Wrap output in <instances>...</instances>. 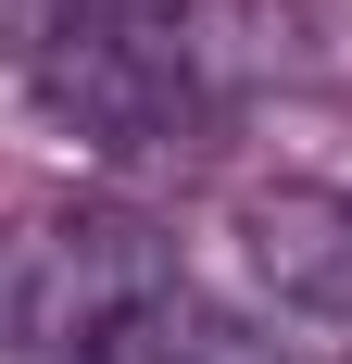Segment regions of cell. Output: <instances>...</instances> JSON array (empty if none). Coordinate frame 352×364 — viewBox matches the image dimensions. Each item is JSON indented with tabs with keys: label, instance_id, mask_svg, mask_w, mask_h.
<instances>
[{
	"label": "cell",
	"instance_id": "6da1fadb",
	"mask_svg": "<svg viewBox=\"0 0 352 364\" xmlns=\"http://www.w3.org/2000/svg\"><path fill=\"white\" fill-rule=\"evenodd\" d=\"M13 75L88 151H164L227 88V50L202 38V0H26Z\"/></svg>",
	"mask_w": 352,
	"mask_h": 364
},
{
	"label": "cell",
	"instance_id": "7a4b0ae2",
	"mask_svg": "<svg viewBox=\"0 0 352 364\" xmlns=\"http://www.w3.org/2000/svg\"><path fill=\"white\" fill-rule=\"evenodd\" d=\"M176 289L164 226L101 214V201H38L0 226V339L13 352H88L113 314Z\"/></svg>",
	"mask_w": 352,
	"mask_h": 364
},
{
	"label": "cell",
	"instance_id": "3957f363",
	"mask_svg": "<svg viewBox=\"0 0 352 364\" xmlns=\"http://www.w3.org/2000/svg\"><path fill=\"white\" fill-rule=\"evenodd\" d=\"M239 264L289 301V314L352 327V188H327V176L239 188Z\"/></svg>",
	"mask_w": 352,
	"mask_h": 364
},
{
	"label": "cell",
	"instance_id": "277c9868",
	"mask_svg": "<svg viewBox=\"0 0 352 364\" xmlns=\"http://www.w3.org/2000/svg\"><path fill=\"white\" fill-rule=\"evenodd\" d=\"M88 364H289L264 327H239V314H214L189 277H176L164 301H139V314H113L101 339H88Z\"/></svg>",
	"mask_w": 352,
	"mask_h": 364
}]
</instances>
